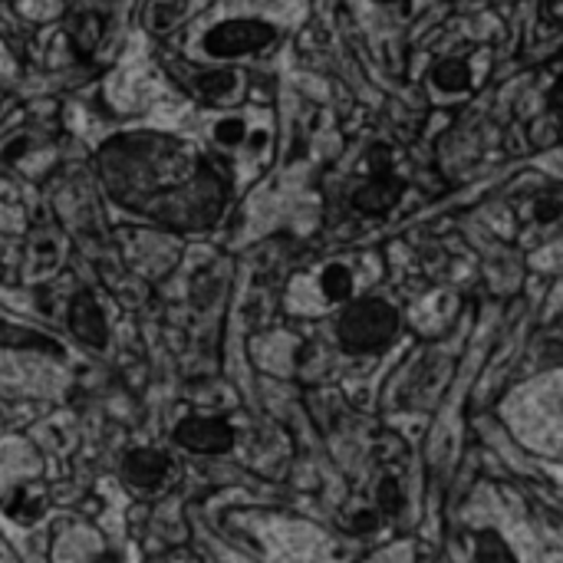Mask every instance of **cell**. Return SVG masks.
I'll return each mask as SVG.
<instances>
[{"mask_svg":"<svg viewBox=\"0 0 563 563\" xmlns=\"http://www.w3.org/2000/svg\"><path fill=\"white\" fill-rule=\"evenodd\" d=\"M40 511H43L40 498H24V495H21V498L11 501V514H14L17 521H37Z\"/></svg>","mask_w":563,"mask_h":563,"instance_id":"ba28073f","label":"cell"},{"mask_svg":"<svg viewBox=\"0 0 563 563\" xmlns=\"http://www.w3.org/2000/svg\"><path fill=\"white\" fill-rule=\"evenodd\" d=\"M70 329L79 336L83 343H89L96 350L105 343V316H102L99 303L89 293L73 297V303H70Z\"/></svg>","mask_w":563,"mask_h":563,"instance_id":"277c9868","label":"cell"},{"mask_svg":"<svg viewBox=\"0 0 563 563\" xmlns=\"http://www.w3.org/2000/svg\"><path fill=\"white\" fill-rule=\"evenodd\" d=\"M389 329V313L376 303H360L353 313H347L343 336L353 347H376Z\"/></svg>","mask_w":563,"mask_h":563,"instance_id":"3957f363","label":"cell"},{"mask_svg":"<svg viewBox=\"0 0 563 563\" xmlns=\"http://www.w3.org/2000/svg\"><path fill=\"white\" fill-rule=\"evenodd\" d=\"M468 540L478 563H534L540 560V547L527 524L504 511L495 491H478V501L468 508Z\"/></svg>","mask_w":563,"mask_h":563,"instance_id":"6da1fadb","label":"cell"},{"mask_svg":"<svg viewBox=\"0 0 563 563\" xmlns=\"http://www.w3.org/2000/svg\"><path fill=\"white\" fill-rule=\"evenodd\" d=\"M175 438L185 448H195V452H217V448L228 445V428L208 418H191L175 431Z\"/></svg>","mask_w":563,"mask_h":563,"instance_id":"5b68a950","label":"cell"},{"mask_svg":"<svg viewBox=\"0 0 563 563\" xmlns=\"http://www.w3.org/2000/svg\"><path fill=\"white\" fill-rule=\"evenodd\" d=\"M360 287H363V274L356 271V261H333L293 284V303L300 310H329L350 300Z\"/></svg>","mask_w":563,"mask_h":563,"instance_id":"7a4b0ae2","label":"cell"},{"mask_svg":"<svg viewBox=\"0 0 563 563\" xmlns=\"http://www.w3.org/2000/svg\"><path fill=\"white\" fill-rule=\"evenodd\" d=\"M168 475V459L159 452H133L126 459V478L139 488L159 485Z\"/></svg>","mask_w":563,"mask_h":563,"instance_id":"8992f818","label":"cell"},{"mask_svg":"<svg viewBox=\"0 0 563 563\" xmlns=\"http://www.w3.org/2000/svg\"><path fill=\"white\" fill-rule=\"evenodd\" d=\"M0 347L4 350H57L50 336L27 329V326H17V323H8L4 316H0Z\"/></svg>","mask_w":563,"mask_h":563,"instance_id":"52a82bcc","label":"cell"}]
</instances>
